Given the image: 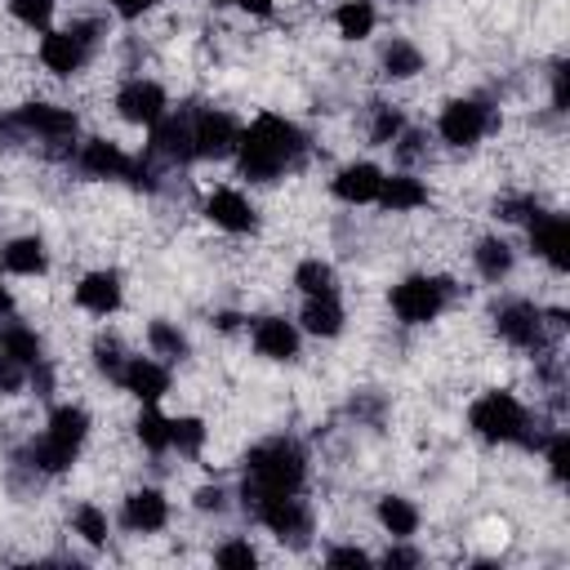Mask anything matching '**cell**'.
Returning a JSON list of instances; mask_svg holds the SVG:
<instances>
[{
  "label": "cell",
  "mask_w": 570,
  "mask_h": 570,
  "mask_svg": "<svg viewBox=\"0 0 570 570\" xmlns=\"http://www.w3.org/2000/svg\"><path fill=\"white\" fill-rule=\"evenodd\" d=\"M307 151V134L281 116V111H258L236 142V169L249 183H276L285 178V169H294Z\"/></svg>",
  "instance_id": "cell-1"
},
{
  "label": "cell",
  "mask_w": 570,
  "mask_h": 570,
  "mask_svg": "<svg viewBox=\"0 0 570 570\" xmlns=\"http://www.w3.org/2000/svg\"><path fill=\"white\" fill-rule=\"evenodd\" d=\"M307 450L294 436H267L245 454L240 494H303Z\"/></svg>",
  "instance_id": "cell-2"
},
{
  "label": "cell",
  "mask_w": 570,
  "mask_h": 570,
  "mask_svg": "<svg viewBox=\"0 0 570 570\" xmlns=\"http://www.w3.org/2000/svg\"><path fill=\"white\" fill-rule=\"evenodd\" d=\"M468 428L472 436H481L485 445H534L530 432V410L517 392L508 387H490L468 405Z\"/></svg>",
  "instance_id": "cell-3"
},
{
  "label": "cell",
  "mask_w": 570,
  "mask_h": 570,
  "mask_svg": "<svg viewBox=\"0 0 570 570\" xmlns=\"http://www.w3.org/2000/svg\"><path fill=\"white\" fill-rule=\"evenodd\" d=\"M387 307L401 325H432L450 307V281L432 272H410L387 289Z\"/></svg>",
  "instance_id": "cell-4"
},
{
  "label": "cell",
  "mask_w": 570,
  "mask_h": 570,
  "mask_svg": "<svg viewBox=\"0 0 570 570\" xmlns=\"http://www.w3.org/2000/svg\"><path fill=\"white\" fill-rule=\"evenodd\" d=\"M98 22H71V27H49L40 31V45H36V58L49 76H76L94 49H98Z\"/></svg>",
  "instance_id": "cell-5"
},
{
  "label": "cell",
  "mask_w": 570,
  "mask_h": 570,
  "mask_svg": "<svg viewBox=\"0 0 570 570\" xmlns=\"http://www.w3.org/2000/svg\"><path fill=\"white\" fill-rule=\"evenodd\" d=\"M240 503L249 508V517L281 543H307L312 534V508L298 494H240Z\"/></svg>",
  "instance_id": "cell-6"
},
{
  "label": "cell",
  "mask_w": 570,
  "mask_h": 570,
  "mask_svg": "<svg viewBox=\"0 0 570 570\" xmlns=\"http://www.w3.org/2000/svg\"><path fill=\"white\" fill-rule=\"evenodd\" d=\"M490 125H494L490 102H481V98H450L441 107V116H436V138L445 147L463 151V147H476L490 134Z\"/></svg>",
  "instance_id": "cell-7"
},
{
  "label": "cell",
  "mask_w": 570,
  "mask_h": 570,
  "mask_svg": "<svg viewBox=\"0 0 570 570\" xmlns=\"http://www.w3.org/2000/svg\"><path fill=\"white\" fill-rule=\"evenodd\" d=\"M494 334L517 347V352H543L548 347V325H543V307H534L530 298H503L494 307Z\"/></svg>",
  "instance_id": "cell-8"
},
{
  "label": "cell",
  "mask_w": 570,
  "mask_h": 570,
  "mask_svg": "<svg viewBox=\"0 0 570 570\" xmlns=\"http://www.w3.org/2000/svg\"><path fill=\"white\" fill-rule=\"evenodd\" d=\"M13 129L22 138H40V142H71L80 134V116L71 107H58V102H22L9 111Z\"/></svg>",
  "instance_id": "cell-9"
},
{
  "label": "cell",
  "mask_w": 570,
  "mask_h": 570,
  "mask_svg": "<svg viewBox=\"0 0 570 570\" xmlns=\"http://www.w3.org/2000/svg\"><path fill=\"white\" fill-rule=\"evenodd\" d=\"M191 142H196V160H227V156H236L240 125L223 107H196L191 111Z\"/></svg>",
  "instance_id": "cell-10"
},
{
  "label": "cell",
  "mask_w": 570,
  "mask_h": 570,
  "mask_svg": "<svg viewBox=\"0 0 570 570\" xmlns=\"http://www.w3.org/2000/svg\"><path fill=\"white\" fill-rule=\"evenodd\" d=\"M111 107H116V116H120L125 125L151 129V125L169 111V94H165V85H156V80H147V76H134V80H125V85L116 89Z\"/></svg>",
  "instance_id": "cell-11"
},
{
  "label": "cell",
  "mask_w": 570,
  "mask_h": 570,
  "mask_svg": "<svg viewBox=\"0 0 570 570\" xmlns=\"http://www.w3.org/2000/svg\"><path fill=\"white\" fill-rule=\"evenodd\" d=\"M200 214H205L218 232H227V236H249V232H258V205H254L240 187H214V191H205Z\"/></svg>",
  "instance_id": "cell-12"
},
{
  "label": "cell",
  "mask_w": 570,
  "mask_h": 570,
  "mask_svg": "<svg viewBox=\"0 0 570 570\" xmlns=\"http://www.w3.org/2000/svg\"><path fill=\"white\" fill-rule=\"evenodd\" d=\"M169 383H174V374H169V361H160V356H125V365L116 374V387L129 392L138 405H160Z\"/></svg>",
  "instance_id": "cell-13"
},
{
  "label": "cell",
  "mask_w": 570,
  "mask_h": 570,
  "mask_svg": "<svg viewBox=\"0 0 570 570\" xmlns=\"http://www.w3.org/2000/svg\"><path fill=\"white\" fill-rule=\"evenodd\" d=\"M134 165H138V156H129L116 138H85V142L76 147V169H80L85 178H94V183H116V178L129 183Z\"/></svg>",
  "instance_id": "cell-14"
},
{
  "label": "cell",
  "mask_w": 570,
  "mask_h": 570,
  "mask_svg": "<svg viewBox=\"0 0 570 570\" xmlns=\"http://www.w3.org/2000/svg\"><path fill=\"white\" fill-rule=\"evenodd\" d=\"M249 343H254V352H258L263 361L289 365V361H298V352H303V330H298V321H289V316H258V321L249 325Z\"/></svg>",
  "instance_id": "cell-15"
},
{
  "label": "cell",
  "mask_w": 570,
  "mask_h": 570,
  "mask_svg": "<svg viewBox=\"0 0 570 570\" xmlns=\"http://www.w3.org/2000/svg\"><path fill=\"white\" fill-rule=\"evenodd\" d=\"M71 298H76V307L89 312V316H116L120 303H125V281H120L116 267H94V272H85V276L76 281Z\"/></svg>",
  "instance_id": "cell-16"
},
{
  "label": "cell",
  "mask_w": 570,
  "mask_h": 570,
  "mask_svg": "<svg viewBox=\"0 0 570 570\" xmlns=\"http://www.w3.org/2000/svg\"><path fill=\"white\" fill-rule=\"evenodd\" d=\"M147 151L156 160H169V165H187L196 160V142H191V111H165L156 125H151V142Z\"/></svg>",
  "instance_id": "cell-17"
},
{
  "label": "cell",
  "mask_w": 570,
  "mask_h": 570,
  "mask_svg": "<svg viewBox=\"0 0 570 570\" xmlns=\"http://www.w3.org/2000/svg\"><path fill=\"white\" fill-rule=\"evenodd\" d=\"M379 187H383V169L374 160H347L343 169H334L330 178V196L343 200V205H374L379 200Z\"/></svg>",
  "instance_id": "cell-18"
},
{
  "label": "cell",
  "mask_w": 570,
  "mask_h": 570,
  "mask_svg": "<svg viewBox=\"0 0 570 570\" xmlns=\"http://www.w3.org/2000/svg\"><path fill=\"white\" fill-rule=\"evenodd\" d=\"M530 227V249H534V258H543L552 272H566L570 267V223H566V214H539V218H530L525 223Z\"/></svg>",
  "instance_id": "cell-19"
},
{
  "label": "cell",
  "mask_w": 570,
  "mask_h": 570,
  "mask_svg": "<svg viewBox=\"0 0 570 570\" xmlns=\"http://www.w3.org/2000/svg\"><path fill=\"white\" fill-rule=\"evenodd\" d=\"M120 525L129 534H160L169 525V499L156 490V485H142V490H129L125 503H120Z\"/></svg>",
  "instance_id": "cell-20"
},
{
  "label": "cell",
  "mask_w": 570,
  "mask_h": 570,
  "mask_svg": "<svg viewBox=\"0 0 570 570\" xmlns=\"http://www.w3.org/2000/svg\"><path fill=\"white\" fill-rule=\"evenodd\" d=\"M428 200H432L428 183L419 174H410V169H396V174H383V187H379V200L374 205L387 209V214H414Z\"/></svg>",
  "instance_id": "cell-21"
},
{
  "label": "cell",
  "mask_w": 570,
  "mask_h": 570,
  "mask_svg": "<svg viewBox=\"0 0 570 570\" xmlns=\"http://www.w3.org/2000/svg\"><path fill=\"white\" fill-rule=\"evenodd\" d=\"M89 428H94V419H89V410L85 405H53L49 410V419H45V441H53V445H62V450H71V454H80V445L89 441Z\"/></svg>",
  "instance_id": "cell-22"
},
{
  "label": "cell",
  "mask_w": 570,
  "mask_h": 570,
  "mask_svg": "<svg viewBox=\"0 0 570 570\" xmlns=\"http://www.w3.org/2000/svg\"><path fill=\"white\" fill-rule=\"evenodd\" d=\"M298 330L312 334V338H338L347 330V312L338 303V294H325V298H303L298 307Z\"/></svg>",
  "instance_id": "cell-23"
},
{
  "label": "cell",
  "mask_w": 570,
  "mask_h": 570,
  "mask_svg": "<svg viewBox=\"0 0 570 570\" xmlns=\"http://www.w3.org/2000/svg\"><path fill=\"white\" fill-rule=\"evenodd\" d=\"M0 258H4V272H13V276H45L49 272V245L36 232L9 236L0 245Z\"/></svg>",
  "instance_id": "cell-24"
},
{
  "label": "cell",
  "mask_w": 570,
  "mask_h": 570,
  "mask_svg": "<svg viewBox=\"0 0 570 570\" xmlns=\"http://www.w3.org/2000/svg\"><path fill=\"white\" fill-rule=\"evenodd\" d=\"M374 521H379V530L392 534V539H414L419 525H423V512H419L414 499H405V494H383V499L374 503Z\"/></svg>",
  "instance_id": "cell-25"
},
{
  "label": "cell",
  "mask_w": 570,
  "mask_h": 570,
  "mask_svg": "<svg viewBox=\"0 0 570 570\" xmlns=\"http://www.w3.org/2000/svg\"><path fill=\"white\" fill-rule=\"evenodd\" d=\"M472 267H476L481 281L499 285V281L512 276V267H517V249H512L503 236H481V240L472 245Z\"/></svg>",
  "instance_id": "cell-26"
},
{
  "label": "cell",
  "mask_w": 570,
  "mask_h": 570,
  "mask_svg": "<svg viewBox=\"0 0 570 570\" xmlns=\"http://www.w3.org/2000/svg\"><path fill=\"white\" fill-rule=\"evenodd\" d=\"M334 31H338V40H370L374 36V27H379V9H374V0H338V9H334Z\"/></svg>",
  "instance_id": "cell-27"
},
{
  "label": "cell",
  "mask_w": 570,
  "mask_h": 570,
  "mask_svg": "<svg viewBox=\"0 0 570 570\" xmlns=\"http://www.w3.org/2000/svg\"><path fill=\"white\" fill-rule=\"evenodd\" d=\"M379 67L387 80H414L423 71V49L405 36H392L383 49H379Z\"/></svg>",
  "instance_id": "cell-28"
},
{
  "label": "cell",
  "mask_w": 570,
  "mask_h": 570,
  "mask_svg": "<svg viewBox=\"0 0 570 570\" xmlns=\"http://www.w3.org/2000/svg\"><path fill=\"white\" fill-rule=\"evenodd\" d=\"M0 352H9L13 361H22V365L31 370V365H40V361H45V338H40L31 325H22V321L4 316V325H0Z\"/></svg>",
  "instance_id": "cell-29"
},
{
  "label": "cell",
  "mask_w": 570,
  "mask_h": 570,
  "mask_svg": "<svg viewBox=\"0 0 570 570\" xmlns=\"http://www.w3.org/2000/svg\"><path fill=\"white\" fill-rule=\"evenodd\" d=\"M294 289H298L303 298L338 294V272H334V263H325V258H303V263L294 267Z\"/></svg>",
  "instance_id": "cell-30"
},
{
  "label": "cell",
  "mask_w": 570,
  "mask_h": 570,
  "mask_svg": "<svg viewBox=\"0 0 570 570\" xmlns=\"http://www.w3.org/2000/svg\"><path fill=\"white\" fill-rule=\"evenodd\" d=\"M205 441H209V428L200 414H174L169 419V450H178L183 459H200Z\"/></svg>",
  "instance_id": "cell-31"
},
{
  "label": "cell",
  "mask_w": 570,
  "mask_h": 570,
  "mask_svg": "<svg viewBox=\"0 0 570 570\" xmlns=\"http://www.w3.org/2000/svg\"><path fill=\"white\" fill-rule=\"evenodd\" d=\"M134 436L147 454H169V414H160V405H142V414L134 419Z\"/></svg>",
  "instance_id": "cell-32"
},
{
  "label": "cell",
  "mask_w": 570,
  "mask_h": 570,
  "mask_svg": "<svg viewBox=\"0 0 570 570\" xmlns=\"http://www.w3.org/2000/svg\"><path fill=\"white\" fill-rule=\"evenodd\" d=\"M147 347H151V356H160V361H183V356L191 352V338H187L174 321H151V325H147Z\"/></svg>",
  "instance_id": "cell-33"
},
{
  "label": "cell",
  "mask_w": 570,
  "mask_h": 570,
  "mask_svg": "<svg viewBox=\"0 0 570 570\" xmlns=\"http://www.w3.org/2000/svg\"><path fill=\"white\" fill-rule=\"evenodd\" d=\"M71 534H80V543H89V548H107L111 521L98 503H76L71 508Z\"/></svg>",
  "instance_id": "cell-34"
},
{
  "label": "cell",
  "mask_w": 570,
  "mask_h": 570,
  "mask_svg": "<svg viewBox=\"0 0 570 570\" xmlns=\"http://www.w3.org/2000/svg\"><path fill=\"white\" fill-rule=\"evenodd\" d=\"M76 459H80V454L62 450V445H53V441H45V436H36V441L27 445V463H31L36 472H45V476H62V472H71Z\"/></svg>",
  "instance_id": "cell-35"
},
{
  "label": "cell",
  "mask_w": 570,
  "mask_h": 570,
  "mask_svg": "<svg viewBox=\"0 0 570 570\" xmlns=\"http://www.w3.org/2000/svg\"><path fill=\"white\" fill-rule=\"evenodd\" d=\"M405 134V111L396 102H374L370 111V142L374 147H392Z\"/></svg>",
  "instance_id": "cell-36"
},
{
  "label": "cell",
  "mask_w": 570,
  "mask_h": 570,
  "mask_svg": "<svg viewBox=\"0 0 570 570\" xmlns=\"http://www.w3.org/2000/svg\"><path fill=\"white\" fill-rule=\"evenodd\" d=\"M4 9H9V18H13L18 27H27V31H49V22H53V13H58V0H4Z\"/></svg>",
  "instance_id": "cell-37"
},
{
  "label": "cell",
  "mask_w": 570,
  "mask_h": 570,
  "mask_svg": "<svg viewBox=\"0 0 570 570\" xmlns=\"http://www.w3.org/2000/svg\"><path fill=\"white\" fill-rule=\"evenodd\" d=\"M543 463H548V476L557 485H566V472H570V436L566 428H552L548 441H543Z\"/></svg>",
  "instance_id": "cell-38"
},
{
  "label": "cell",
  "mask_w": 570,
  "mask_h": 570,
  "mask_svg": "<svg viewBox=\"0 0 570 570\" xmlns=\"http://www.w3.org/2000/svg\"><path fill=\"white\" fill-rule=\"evenodd\" d=\"M214 566H223V570H254L258 566V548L249 539H223L214 548Z\"/></svg>",
  "instance_id": "cell-39"
},
{
  "label": "cell",
  "mask_w": 570,
  "mask_h": 570,
  "mask_svg": "<svg viewBox=\"0 0 570 570\" xmlns=\"http://www.w3.org/2000/svg\"><path fill=\"white\" fill-rule=\"evenodd\" d=\"M120 365H125V347H120L116 338H98V343H94V370H98V374H107V379L116 383Z\"/></svg>",
  "instance_id": "cell-40"
},
{
  "label": "cell",
  "mask_w": 570,
  "mask_h": 570,
  "mask_svg": "<svg viewBox=\"0 0 570 570\" xmlns=\"http://www.w3.org/2000/svg\"><path fill=\"white\" fill-rule=\"evenodd\" d=\"M27 379H31V370L22 361H13L9 352H0V396H18L27 387Z\"/></svg>",
  "instance_id": "cell-41"
},
{
  "label": "cell",
  "mask_w": 570,
  "mask_h": 570,
  "mask_svg": "<svg viewBox=\"0 0 570 570\" xmlns=\"http://www.w3.org/2000/svg\"><path fill=\"white\" fill-rule=\"evenodd\" d=\"M543 209H539V200L534 196H503L499 200V218H508V223H530V218H539Z\"/></svg>",
  "instance_id": "cell-42"
},
{
  "label": "cell",
  "mask_w": 570,
  "mask_h": 570,
  "mask_svg": "<svg viewBox=\"0 0 570 570\" xmlns=\"http://www.w3.org/2000/svg\"><path fill=\"white\" fill-rule=\"evenodd\" d=\"M232 494H227V485H200L196 494H191V508L196 512H214V517H223L232 503H227Z\"/></svg>",
  "instance_id": "cell-43"
},
{
  "label": "cell",
  "mask_w": 570,
  "mask_h": 570,
  "mask_svg": "<svg viewBox=\"0 0 570 570\" xmlns=\"http://www.w3.org/2000/svg\"><path fill=\"white\" fill-rule=\"evenodd\" d=\"M374 557L365 552V548H356V543H334V548H325V566H352V570H361V566H370Z\"/></svg>",
  "instance_id": "cell-44"
},
{
  "label": "cell",
  "mask_w": 570,
  "mask_h": 570,
  "mask_svg": "<svg viewBox=\"0 0 570 570\" xmlns=\"http://www.w3.org/2000/svg\"><path fill=\"white\" fill-rule=\"evenodd\" d=\"M387 570H405V566H419L423 557H419V548H405V539H392V548L379 557Z\"/></svg>",
  "instance_id": "cell-45"
},
{
  "label": "cell",
  "mask_w": 570,
  "mask_h": 570,
  "mask_svg": "<svg viewBox=\"0 0 570 570\" xmlns=\"http://www.w3.org/2000/svg\"><path fill=\"white\" fill-rule=\"evenodd\" d=\"M111 4V13L116 18H125V22H134V18H142V13H151L160 0H107Z\"/></svg>",
  "instance_id": "cell-46"
},
{
  "label": "cell",
  "mask_w": 570,
  "mask_h": 570,
  "mask_svg": "<svg viewBox=\"0 0 570 570\" xmlns=\"http://www.w3.org/2000/svg\"><path fill=\"white\" fill-rule=\"evenodd\" d=\"M214 4H232L240 13H254V18H267L276 9V0H214Z\"/></svg>",
  "instance_id": "cell-47"
},
{
  "label": "cell",
  "mask_w": 570,
  "mask_h": 570,
  "mask_svg": "<svg viewBox=\"0 0 570 570\" xmlns=\"http://www.w3.org/2000/svg\"><path fill=\"white\" fill-rule=\"evenodd\" d=\"M552 107H557V111H566V107H570V102H566V67H557V71H552Z\"/></svg>",
  "instance_id": "cell-48"
},
{
  "label": "cell",
  "mask_w": 570,
  "mask_h": 570,
  "mask_svg": "<svg viewBox=\"0 0 570 570\" xmlns=\"http://www.w3.org/2000/svg\"><path fill=\"white\" fill-rule=\"evenodd\" d=\"M13 307H18V303H13V289H9V285H0V321H4V316H13Z\"/></svg>",
  "instance_id": "cell-49"
},
{
  "label": "cell",
  "mask_w": 570,
  "mask_h": 570,
  "mask_svg": "<svg viewBox=\"0 0 570 570\" xmlns=\"http://www.w3.org/2000/svg\"><path fill=\"white\" fill-rule=\"evenodd\" d=\"M214 325H218V330H236V325H240V316H236V312H218V316H214Z\"/></svg>",
  "instance_id": "cell-50"
},
{
  "label": "cell",
  "mask_w": 570,
  "mask_h": 570,
  "mask_svg": "<svg viewBox=\"0 0 570 570\" xmlns=\"http://www.w3.org/2000/svg\"><path fill=\"white\" fill-rule=\"evenodd\" d=\"M0 272H4V258H0Z\"/></svg>",
  "instance_id": "cell-51"
}]
</instances>
